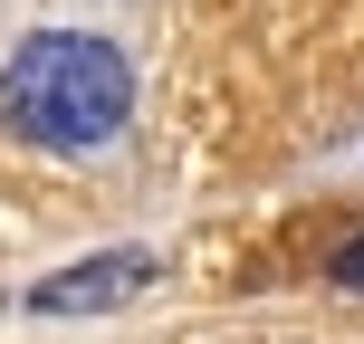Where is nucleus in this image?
<instances>
[{
    "mask_svg": "<svg viewBox=\"0 0 364 344\" xmlns=\"http://www.w3.org/2000/svg\"><path fill=\"white\" fill-rule=\"evenodd\" d=\"M125 106H134L125 48H106V38H87V29H38L29 48L0 67V115H10L29 144H48V153L106 144V134L125 125Z\"/></svg>",
    "mask_w": 364,
    "mask_h": 344,
    "instance_id": "nucleus-1",
    "label": "nucleus"
},
{
    "mask_svg": "<svg viewBox=\"0 0 364 344\" xmlns=\"http://www.w3.org/2000/svg\"><path fill=\"white\" fill-rule=\"evenodd\" d=\"M144 287H154V258L144 249H106V258H87V268H68V277H38L29 306L38 316H96V306H125V296H144Z\"/></svg>",
    "mask_w": 364,
    "mask_h": 344,
    "instance_id": "nucleus-2",
    "label": "nucleus"
},
{
    "mask_svg": "<svg viewBox=\"0 0 364 344\" xmlns=\"http://www.w3.org/2000/svg\"><path fill=\"white\" fill-rule=\"evenodd\" d=\"M336 277H346V287H364V239H355L346 258H336Z\"/></svg>",
    "mask_w": 364,
    "mask_h": 344,
    "instance_id": "nucleus-3",
    "label": "nucleus"
}]
</instances>
